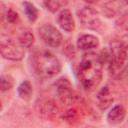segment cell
I'll use <instances>...</instances> for the list:
<instances>
[{
	"label": "cell",
	"instance_id": "obj_1",
	"mask_svg": "<svg viewBox=\"0 0 128 128\" xmlns=\"http://www.w3.org/2000/svg\"><path fill=\"white\" fill-rule=\"evenodd\" d=\"M103 63L96 53L89 52L83 55L78 67V78L87 91H92L98 87L102 80Z\"/></svg>",
	"mask_w": 128,
	"mask_h": 128
},
{
	"label": "cell",
	"instance_id": "obj_3",
	"mask_svg": "<svg viewBox=\"0 0 128 128\" xmlns=\"http://www.w3.org/2000/svg\"><path fill=\"white\" fill-rule=\"evenodd\" d=\"M109 51V69L114 75H119L128 60V46L123 41H113Z\"/></svg>",
	"mask_w": 128,
	"mask_h": 128
},
{
	"label": "cell",
	"instance_id": "obj_5",
	"mask_svg": "<svg viewBox=\"0 0 128 128\" xmlns=\"http://www.w3.org/2000/svg\"><path fill=\"white\" fill-rule=\"evenodd\" d=\"M55 86L58 97L62 103L66 105H72L78 99V95L73 90V87L68 79L66 78L58 79L57 82L55 83Z\"/></svg>",
	"mask_w": 128,
	"mask_h": 128
},
{
	"label": "cell",
	"instance_id": "obj_11",
	"mask_svg": "<svg viewBox=\"0 0 128 128\" xmlns=\"http://www.w3.org/2000/svg\"><path fill=\"white\" fill-rule=\"evenodd\" d=\"M126 116V111L122 105H115L111 108L107 115V121L112 125L121 123Z\"/></svg>",
	"mask_w": 128,
	"mask_h": 128
},
{
	"label": "cell",
	"instance_id": "obj_14",
	"mask_svg": "<svg viewBox=\"0 0 128 128\" xmlns=\"http://www.w3.org/2000/svg\"><path fill=\"white\" fill-rule=\"evenodd\" d=\"M39 113L47 117H51L58 113V108L52 101H44L39 104Z\"/></svg>",
	"mask_w": 128,
	"mask_h": 128
},
{
	"label": "cell",
	"instance_id": "obj_9",
	"mask_svg": "<svg viewBox=\"0 0 128 128\" xmlns=\"http://www.w3.org/2000/svg\"><path fill=\"white\" fill-rule=\"evenodd\" d=\"M57 23L62 30L68 33L73 32L75 30V21H74L73 15L68 9H63L59 13L57 17Z\"/></svg>",
	"mask_w": 128,
	"mask_h": 128
},
{
	"label": "cell",
	"instance_id": "obj_19",
	"mask_svg": "<svg viewBox=\"0 0 128 128\" xmlns=\"http://www.w3.org/2000/svg\"><path fill=\"white\" fill-rule=\"evenodd\" d=\"M77 117H78V114H77V111L74 110V109H71V110H68L64 116V118L66 119V121L72 123V121H76L77 120Z\"/></svg>",
	"mask_w": 128,
	"mask_h": 128
},
{
	"label": "cell",
	"instance_id": "obj_15",
	"mask_svg": "<svg viewBox=\"0 0 128 128\" xmlns=\"http://www.w3.org/2000/svg\"><path fill=\"white\" fill-rule=\"evenodd\" d=\"M18 43L24 48H30L34 43L33 33L28 29H24L18 36Z\"/></svg>",
	"mask_w": 128,
	"mask_h": 128
},
{
	"label": "cell",
	"instance_id": "obj_22",
	"mask_svg": "<svg viewBox=\"0 0 128 128\" xmlns=\"http://www.w3.org/2000/svg\"><path fill=\"white\" fill-rule=\"evenodd\" d=\"M86 2H89V3H94V2H97L98 0H84Z\"/></svg>",
	"mask_w": 128,
	"mask_h": 128
},
{
	"label": "cell",
	"instance_id": "obj_10",
	"mask_svg": "<svg viewBox=\"0 0 128 128\" xmlns=\"http://www.w3.org/2000/svg\"><path fill=\"white\" fill-rule=\"evenodd\" d=\"M99 45H100L99 39L92 34L82 35L77 40V48L80 50H83V51L97 48V47H99Z\"/></svg>",
	"mask_w": 128,
	"mask_h": 128
},
{
	"label": "cell",
	"instance_id": "obj_17",
	"mask_svg": "<svg viewBox=\"0 0 128 128\" xmlns=\"http://www.w3.org/2000/svg\"><path fill=\"white\" fill-rule=\"evenodd\" d=\"M23 7H24V12L26 17L28 18V20L30 22H35L38 18V10L37 8L30 2H24L23 3Z\"/></svg>",
	"mask_w": 128,
	"mask_h": 128
},
{
	"label": "cell",
	"instance_id": "obj_8",
	"mask_svg": "<svg viewBox=\"0 0 128 128\" xmlns=\"http://www.w3.org/2000/svg\"><path fill=\"white\" fill-rule=\"evenodd\" d=\"M103 11L108 17H128V0H110L103 6Z\"/></svg>",
	"mask_w": 128,
	"mask_h": 128
},
{
	"label": "cell",
	"instance_id": "obj_4",
	"mask_svg": "<svg viewBox=\"0 0 128 128\" xmlns=\"http://www.w3.org/2000/svg\"><path fill=\"white\" fill-rule=\"evenodd\" d=\"M1 55L4 59L11 61H20L24 58L25 50L20 44H16L13 40H1Z\"/></svg>",
	"mask_w": 128,
	"mask_h": 128
},
{
	"label": "cell",
	"instance_id": "obj_13",
	"mask_svg": "<svg viewBox=\"0 0 128 128\" xmlns=\"http://www.w3.org/2000/svg\"><path fill=\"white\" fill-rule=\"evenodd\" d=\"M17 93H18V96L21 99H23V100H29L31 98L32 94H33V87H32V84L30 83V81H28V80L23 81L18 86Z\"/></svg>",
	"mask_w": 128,
	"mask_h": 128
},
{
	"label": "cell",
	"instance_id": "obj_6",
	"mask_svg": "<svg viewBox=\"0 0 128 128\" xmlns=\"http://www.w3.org/2000/svg\"><path fill=\"white\" fill-rule=\"evenodd\" d=\"M39 36L47 45L51 47H59L62 43V34L51 24H44L39 28Z\"/></svg>",
	"mask_w": 128,
	"mask_h": 128
},
{
	"label": "cell",
	"instance_id": "obj_21",
	"mask_svg": "<svg viewBox=\"0 0 128 128\" xmlns=\"http://www.w3.org/2000/svg\"><path fill=\"white\" fill-rule=\"evenodd\" d=\"M119 77H120V78H124V79L128 80V60H127V62H126V64H125L124 68H123V69H122V71L120 72Z\"/></svg>",
	"mask_w": 128,
	"mask_h": 128
},
{
	"label": "cell",
	"instance_id": "obj_16",
	"mask_svg": "<svg viewBox=\"0 0 128 128\" xmlns=\"http://www.w3.org/2000/svg\"><path fill=\"white\" fill-rule=\"evenodd\" d=\"M67 4H68V0H44L45 7L51 13H56L60 9L66 7Z\"/></svg>",
	"mask_w": 128,
	"mask_h": 128
},
{
	"label": "cell",
	"instance_id": "obj_2",
	"mask_svg": "<svg viewBox=\"0 0 128 128\" xmlns=\"http://www.w3.org/2000/svg\"><path fill=\"white\" fill-rule=\"evenodd\" d=\"M32 65L35 72L44 77H53L61 71L59 59L48 50L37 51L32 57Z\"/></svg>",
	"mask_w": 128,
	"mask_h": 128
},
{
	"label": "cell",
	"instance_id": "obj_20",
	"mask_svg": "<svg viewBox=\"0 0 128 128\" xmlns=\"http://www.w3.org/2000/svg\"><path fill=\"white\" fill-rule=\"evenodd\" d=\"M6 19H7V21H8L9 23L14 24V23H16V21L18 20V14H17L15 11H13L12 9H9V10L7 11V13H6Z\"/></svg>",
	"mask_w": 128,
	"mask_h": 128
},
{
	"label": "cell",
	"instance_id": "obj_18",
	"mask_svg": "<svg viewBox=\"0 0 128 128\" xmlns=\"http://www.w3.org/2000/svg\"><path fill=\"white\" fill-rule=\"evenodd\" d=\"M0 83H1V91L2 92L11 89L13 87V85H14L13 78L10 75H1Z\"/></svg>",
	"mask_w": 128,
	"mask_h": 128
},
{
	"label": "cell",
	"instance_id": "obj_12",
	"mask_svg": "<svg viewBox=\"0 0 128 128\" xmlns=\"http://www.w3.org/2000/svg\"><path fill=\"white\" fill-rule=\"evenodd\" d=\"M98 100H99L98 106L102 110H106L112 104L113 98H112V96L109 92L108 87H103L101 89V91L98 93Z\"/></svg>",
	"mask_w": 128,
	"mask_h": 128
},
{
	"label": "cell",
	"instance_id": "obj_7",
	"mask_svg": "<svg viewBox=\"0 0 128 128\" xmlns=\"http://www.w3.org/2000/svg\"><path fill=\"white\" fill-rule=\"evenodd\" d=\"M80 24L87 29L96 30L101 26L99 14L96 10L90 7H84L77 13Z\"/></svg>",
	"mask_w": 128,
	"mask_h": 128
}]
</instances>
